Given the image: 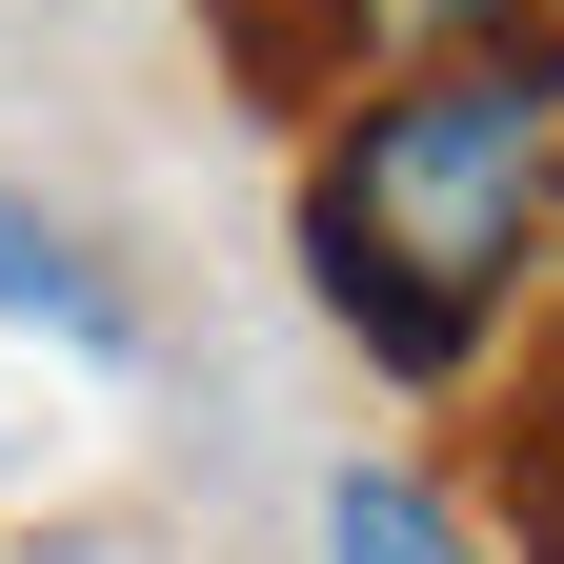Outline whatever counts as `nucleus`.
Returning <instances> with one entry per match:
<instances>
[{"mask_svg":"<svg viewBox=\"0 0 564 564\" xmlns=\"http://www.w3.org/2000/svg\"><path fill=\"white\" fill-rule=\"evenodd\" d=\"M544 242H564V41L403 61L303 162V262H323V303L383 383H464L524 323Z\"/></svg>","mask_w":564,"mask_h":564,"instance_id":"1","label":"nucleus"},{"mask_svg":"<svg viewBox=\"0 0 564 564\" xmlns=\"http://www.w3.org/2000/svg\"><path fill=\"white\" fill-rule=\"evenodd\" d=\"M223 41H242V82L262 101H303V82H403V61H464V41H564V0H223Z\"/></svg>","mask_w":564,"mask_h":564,"instance_id":"2","label":"nucleus"},{"mask_svg":"<svg viewBox=\"0 0 564 564\" xmlns=\"http://www.w3.org/2000/svg\"><path fill=\"white\" fill-rule=\"evenodd\" d=\"M323 564H484L444 484H403V464H343L323 484Z\"/></svg>","mask_w":564,"mask_h":564,"instance_id":"3","label":"nucleus"},{"mask_svg":"<svg viewBox=\"0 0 564 564\" xmlns=\"http://www.w3.org/2000/svg\"><path fill=\"white\" fill-rule=\"evenodd\" d=\"M0 323H61V343H121V282L41 223V202H0Z\"/></svg>","mask_w":564,"mask_h":564,"instance_id":"4","label":"nucleus"},{"mask_svg":"<svg viewBox=\"0 0 564 564\" xmlns=\"http://www.w3.org/2000/svg\"><path fill=\"white\" fill-rule=\"evenodd\" d=\"M524 524H544V564H564V423H544V464H524Z\"/></svg>","mask_w":564,"mask_h":564,"instance_id":"5","label":"nucleus"}]
</instances>
